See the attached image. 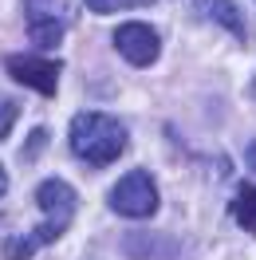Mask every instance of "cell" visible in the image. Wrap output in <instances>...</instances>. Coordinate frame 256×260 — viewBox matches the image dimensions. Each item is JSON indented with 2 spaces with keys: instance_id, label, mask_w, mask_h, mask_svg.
Wrapping results in <instances>:
<instances>
[{
  "instance_id": "3",
  "label": "cell",
  "mask_w": 256,
  "mask_h": 260,
  "mask_svg": "<svg viewBox=\"0 0 256 260\" xmlns=\"http://www.w3.org/2000/svg\"><path fill=\"white\" fill-rule=\"evenodd\" d=\"M28 8V36H32L36 48H59L67 36V24H71V12L63 8V0H24Z\"/></svg>"
},
{
  "instance_id": "10",
  "label": "cell",
  "mask_w": 256,
  "mask_h": 260,
  "mask_svg": "<svg viewBox=\"0 0 256 260\" xmlns=\"http://www.w3.org/2000/svg\"><path fill=\"white\" fill-rule=\"evenodd\" d=\"M16 114H20V107H16V99L0 95V138H8V130L16 126Z\"/></svg>"
},
{
  "instance_id": "1",
  "label": "cell",
  "mask_w": 256,
  "mask_h": 260,
  "mask_svg": "<svg viewBox=\"0 0 256 260\" xmlns=\"http://www.w3.org/2000/svg\"><path fill=\"white\" fill-rule=\"evenodd\" d=\"M36 201H40V209L48 213V225L36 229L32 237H12V241H0V256H4V260H32L36 248H44V244H51L55 237H63V229L71 225V213H75V205H79L75 189H71L67 181H59V178L40 181Z\"/></svg>"
},
{
  "instance_id": "12",
  "label": "cell",
  "mask_w": 256,
  "mask_h": 260,
  "mask_svg": "<svg viewBox=\"0 0 256 260\" xmlns=\"http://www.w3.org/2000/svg\"><path fill=\"white\" fill-rule=\"evenodd\" d=\"M8 193V174H4V166H0V197Z\"/></svg>"
},
{
  "instance_id": "5",
  "label": "cell",
  "mask_w": 256,
  "mask_h": 260,
  "mask_svg": "<svg viewBox=\"0 0 256 260\" xmlns=\"http://www.w3.org/2000/svg\"><path fill=\"white\" fill-rule=\"evenodd\" d=\"M4 71L16 83L40 91L44 99L55 95V83H59V59H40V55H8L4 59Z\"/></svg>"
},
{
  "instance_id": "9",
  "label": "cell",
  "mask_w": 256,
  "mask_h": 260,
  "mask_svg": "<svg viewBox=\"0 0 256 260\" xmlns=\"http://www.w3.org/2000/svg\"><path fill=\"white\" fill-rule=\"evenodd\" d=\"M83 4H87L91 12H103V16H107V12H118V8H134V4H138V8H146V4H154V0H83Z\"/></svg>"
},
{
  "instance_id": "11",
  "label": "cell",
  "mask_w": 256,
  "mask_h": 260,
  "mask_svg": "<svg viewBox=\"0 0 256 260\" xmlns=\"http://www.w3.org/2000/svg\"><path fill=\"white\" fill-rule=\"evenodd\" d=\"M48 142V130H36L32 138H28V150H24V158H36V150Z\"/></svg>"
},
{
  "instance_id": "2",
  "label": "cell",
  "mask_w": 256,
  "mask_h": 260,
  "mask_svg": "<svg viewBox=\"0 0 256 260\" xmlns=\"http://www.w3.org/2000/svg\"><path fill=\"white\" fill-rule=\"evenodd\" d=\"M71 150L79 154L87 166H111L122 150H126V130L111 114L83 111L71 118V134H67Z\"/></svg>"
},
{
  "instance_id": "8",
  "label": "cell",
  "mask_w": 256,
  "mask_h": 260,
  "mask_svg": "<svg viewBox=\"0 0 256 260\" xmlns=\"http://www.w3.org/2000/svg\"><path fill=\"white\" fill-rule=\"evenodd\" d=\"M233 217L240 221V229H248V233H256V185H240L237 189V201H233Z\"/></svg>"
},
{
  "instance_id": "6",
  "label": "cell",
  "mask_w": 256,
  "mask_h": 260,
  "mask_svg": "<svg viewBox=\"0 0 256 260\" xmlns=\"http://www.w3.org/2000/svg\"><path fill=\"white\" fill-rule=\"evenodd\" d=\"M114 48L122 51L134 67H150L158 59L162 40H158V32H154L150 24H122V28L114 32Z\"/></svg>"
},
{
  "instance_id": "7",
  "label": "cell",
  "mask_w": 256,
  "mask_h": 260,
  "mask_svg": "<svg viewBox=\"0 0 256 260\" xmlns=\"http://www.w3.org/2000/svg\"><path fill=\"white\" fill-rule=\"evenodd\" d=\"M197 16L217 20V24L229 28L237 40H244V16H240V8L233 4V0H201V4H197Z\"/></svg>"
},
{
  "instance_id": "4",
  "label": "cell",
  "mask_w": 256,
  "mask_h": 260,
  "mask_svg": "<svg viewBox=\"0 0 256 260\" xmlns=\"http://www.w3.org/2000/svg\"><path fill=\"white\" fill-rule=\"evenodd\" d=\"M111 209L122 213V217H134V221L150 217L158 209V185H154V178L146 170H130L126 178L111 189Z\"/></svg>"
},
{
  "instance_id": "13",
  "label": "cell",
  "mask_w": 256,
  "mask_h": 260,
  "mask_svg": "<svg viewBox=\"0 0 256 260\" xmlns=\"http://www.w3.org/2000/svg\"><path fill=\"white\" fill-rule=\"evenodd\" d=\"M248 166H252V170H256V142H252V146H248Z\"/></svg>"
}]
</instances>
